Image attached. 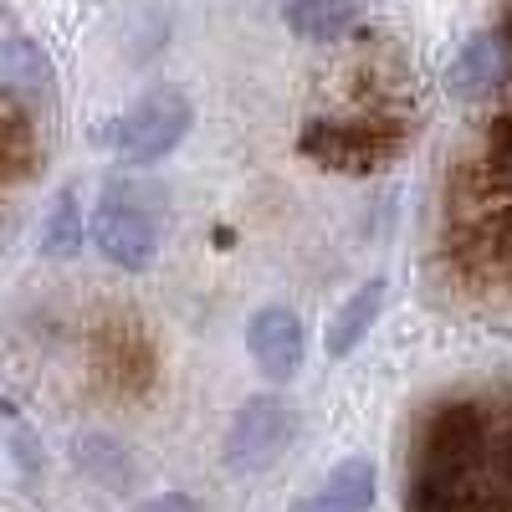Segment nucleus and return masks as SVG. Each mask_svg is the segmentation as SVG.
Returning <instances> with one entry per match:
<instances>
[{"instance_id":"obj_1","label":"nucleus","mask_w":512,"mask_h":512,"mask_svg":"<svg viewBox=\"0 0 512 512\" xmlns=\"http://www.w3.org/2000/svg\"><path fill=\"white\" fill-rule=\"evenodd\" d=\"M405 144L410 128L400 118H313L297 134V149L338 175H369V169L400 159Z\"/></svg>"},{"instance_id":"obj_2","label":"nucleus","mask_w":512,"mask_h":512,"mask_svg":"<svg viewBox=\"0 0 512 512\" xmlns=\"http://www.w3.org/2000/svg\"><path fill=\"white\" fill-rule=\"evenodd\" d=\"M195 128V108L180 88H154L144 93L134 108H128L113 123V154L123 164H159L164 154H175Z\"/></svg>"},{"instance_id":"obj_3","label":"nucleus","mask_w":512,"mask_h":512,"mask_svg":"<svg viewBox=\"0 0 512 512\" xmlns=\"http://www.w3.org/2000/svg\"><path fill=\"white\" fill-rule=\"evenodd\" d=\"M93 246L118 272H149L159 256V216L144 205L139 190L108 185L93 205Z\"/></svg>"},{"instance_id":"obj_4","label":"nucleus","mask_w":512,"mask_h":512,"mask_svg":"<svg viewBox=\"0 0 512 512\" xmlns=\"http://www.w3.org/2000/svg\"><path fill=\"white\" fill-rule=\"evenodd\" d=\"M487 410L472 400H446L425 415L420 441H415V466L410 472H436V477H472L487 451Z\"/></svg>"},{"instance_id":"obj_5","label":"nucleus","mask_w":512,"mask_h":512,"mask_svg":"<svg viewBox=\"0 0 512 512\" xmlns=\"http://www.w3.org/2000/svg\"><path fill=\"white\" fill-rule=\"evenodd\" d=\"M292 425H297V415L282 395H251L226 431V466L241 477H256L267 466H277L292 441Z\"/></svg>"},{"instance_id":"obj_6","label":"nucleus","mask_w":512,"mask_h":512,"mask_svg":"<svg viewBox=\"0 0 512 512\" xmlns=\"http://www.w3.org/2000/svg\"><path fill=\"white\" fill-rule=\"evenodd\" d=\"M246 354L272 384L292 379L297 369H303V318H297L292 308H282V303L256 308L251 323H246Z\"/></svg>"},{"instance_id":"obj_7","label":"nucleus","mask_w":512,"mask_h":512,"mask_svg":"<svg viewBox=\"0 0 512 512\" xmlns=\"http://www.w3.org/2000/svg\"><path fill=\"white\" fill-rule=\"evenodd\" d=\"M507 62H512V52H507V41H502L497 31L466 36V41H461V52H456L451 67H446V93L461 98V103L487 98L497 82L507 77Z\"/></svg>"},{"instance_id":"obj_8","label":"nucleus","mask_w":512,"mask_h":512,"mask_svg":"<svg viewBox=\"0 0 512 512\" xmlns=\"http://www.w3.org/2000/svg\"><path fill=\"white\" fill-rule=\"evenodd\" d=\"M379 313H384V277H364L344 303H338V313L328 318V333H323V354L328 359H349L364 338L379 328Z\"/></svg>"},{"instance_id":"obj_9","label":"nucleus","mask_w":512,"mask_h":512,"mask_svg":"<svg viewBox=\"0 0 512 512\" xmlns=\"http://www.w3.org/2000/svg\"><path fill=\"white\" fill-rule=\"evenodd\" d=\"M52 82H57L52 52L41 47L36 36H26V31L0 36V93L6 98H41V93H52Z\"/></svg>"},{"instance_id":"obj_10","label":"nucleus","mask_w":512,"mask_h":512,"mask_svg":"<svg viewBox=\"0 0 512 512\" xmlns=\"http://www.w3.org/2000/svg\"><path fill=\"white\" fill-rule=\"evenodd\" d=\"M405 512H507L492 492H482L472 477H436V472H410Z\"/></svg>"},{"instance_id":"obj_11","label":"nucleus","mask_w":512,"mask_h":512,"mask_svg":"<svg viewBox=\"0 0 512 512\" xmlns=\"http://www.w3.org/2000/svg\"><path fill=\"white\" fill-rule=\"evenodd\" d=\"M282 21H287L292 36L318 41V47H323V41L349 36L364 21V0H287Z\"/></svg>"},{"instance_id":"obj_12","label":"nucleus","mask_w":512,"mask_h":512,"mask_svg":"<svg viewBox=\"0 0 512 512\" xmlns=\"http://www.w3.org/2000/svg\"><path fill=\"white\" fill-rule=\"evenodd\" d=\"M88 241V221H82V190L77 185H62L52 195V210L47 221H41V256H52V262H72Z\"/></svg>"},{"instance_id":"obj_13","label":"nucleus","mask_w":512,"mask_h":512,"mask_svg":"<svg viewBox=\"0 0 512 512\" xmlns=\"http://www.w3.org/2000/svg\"><path fill=\"white\" fill-rule=\"evenodd\" d=\"M323 497H328L333 507H349V512L374 507V497H379V477H374V466H369L364 456L338 461L333 472L323 477Z\"/></svg>"},{"instance_id":"obj_14","label":"nucleus","mask_w":512,"mask_h":512,"mask_svg":"<svg viewBox=\"0 0 512 512\" xmlns=\"http://www.w3.org/2000/svg\"><path fill=\"white\" fill-rule=\"evenodd\" d=\"M487 164L512 185V113L492 118V128H487Z\"/></svg>"},{"instance_id":"obj_15","label":"nucleus","mask_w":512,"mask_h":512,"mask_svg":"<svg viewBox=\"0 0 512 512\" xmlns=\"http://www.w3.org/2000/svg\"><path fill=\"white\" fill-rule=\"evenodd\" d=\"M134 512H200V502L190 492H159V497H144Z\"/></svg>"},{"instance_id":"obj_16","label":"nucleus","mask_w":512,"mask_h":512,"mask_svg":"<svg viewBox=\"0 0 512 512\" xmlns=\"http://www.w3.org/2000/svg\"><path fill=\"white\" fill-rule=\"evenodd\" d=\"M502 472H507V482H512V436H507V446H502Z\"/></svg>"},{"instance_id":"obj_17","label":"nucleus","mask_w":512,"mask_h":512,"mask_svg":"<svg viewBox=\"0 0 512 512\" xmlns=\"http://www.w3.org/2000/svg\"><path fill=\"white\" fill-rule=\"evenodd\" d=\"M318 512H349V507H333V502H328V507H318Z\"/></svg>"}]
</instances>
